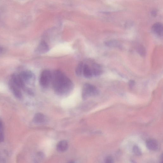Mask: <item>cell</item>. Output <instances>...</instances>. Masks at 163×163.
Here are the masks:
<instances>
[{
	"instance_id": "1",
	"label": "cell",
	"mask_w": 163,
	"mask_h": 163,
	"mask_svg": "<svg viewBox=\"0 0 163 163\" xmlns=\"http://www.w3.org/2000/svg\"><path fill=\"white\" fill-rule=\"evenodd\" d=\"M51 83L55 92L60 96H65L70 93L74 87L71 81L59 70L52 73Z\"/></svg>"
},
{
	"instance_id": "2",
	"label": "cell",
	"mask_w": 163,
	"mask_h": 163,
	"mask_svg": "<svg viewBox=\"0 0 163 163\" xmlns=\"http://www.w3.org/2000/svg\"><path fill=\"white\" fill-rule=\"evenodd\" d=\"M99 93V91L96 86L86 83L83 86L82 95L83 100H85L90 97L97 96Z\"/></svg>"
},
{
	"instance_id": "3",
	"label": "cell",
	"mask_w": 163,
	"mask_h": 163,
	"mask_svg": "<svg viewBox=\"0 0 163 163\" xmlns=\"http://www.w3.org/2000/svg\"><path fill=\"white\" fill-rule=\"evenodd\" d=\"M52 77V73L50 71L45 70L43 71L40 77V85L45 88L48 87L51 83Z\"/></svg>"
},
{
	"instance_id": "4",
	"label": "cell",
	"mask_w": 163,
	"mask_h": 163,
	"mask_svg": "<svg viewBox=\"0 0 163 163\" xmlns=\"http://www.w3.org/2000/svg\"><path fill=\"white\" fill-rule=\"evenodd\" d=\"M9 86L12 92L16 98L18 99L22 98L23 95L19 90V88L13 83L11 80L9 83Z\"/></svg>"
},
{
	"instance_id": "5",
	"label": "cell",
	"mask_w": 163,
	"mask_h": 163,
	"mask_svg": "<svg viewBox=\"0 0 163 163\" xmlns=\"http://www.w3.org/2000/svg\"><path fill=\"white\" fill-rule=\"evenodd\" d=\"M11 81L16 85L19 88H23L25 86V83L19 74H14L12 75Z\"/></svg>"
},
{
	"instance_id": "6",
	"label": "cell",
	"mask_w": 163,
	"mask_h": 163,
	"mask_svg": "<svg viewBox=\"0 0 163 163\" xmlns=\"http://www.w3.org/2000/svg\"><path fill=\"white\" fill-rule=\"evenodd\" d=\"M146 147L149 150L156 151L159 148L158 142L155 140L151 139L148 140L146 142Z\"/></svg>"
},
{
	"instance_id": "7",
	"label": "cell",
	"mask_w": 163,
	"mask_h": 163,
	"mask_svg": "<svg viewBox=\"0 0 163 163\" xmlns=\"http://www.w3.org/2000/svg\"><path fill=\"white\" fill-rule=\"evenodd\" d=\"M49 50V46L44 41H42L38 46L36 51L39 54H44Z\"/></svg>"
},
{
	"instance_id": "8",
	"label": "cell",
	"mask_w": 163,
	"mask_h": 163,
	"mask_svg": "<svg viewBox=\"0 0 163 163\" xmlns=\"http://www.w3.org/2000/svg\"><path fill=\"white\" fill-rule=\"evenodd\" d=\"M154 33L157 36L161 37L162 36L163 26L160 23H157L154 24L152 28Z\"/></svg>"
},
{
	"instance_id": "9",
	"label": "cell",
	"mask_w": 163,
	"mask_h": 163,
	"mask_svg": "<svg viewBox=\"0 0 163 163\" xmlns=\"http://www.w3.org/2000/svg\"><path fill=\"white\" fill-rule=\"evenodd\" d=\"M68 147V144L65 140L59 141L56 147L57 151L59 152H64L66 151Z\"/></svg>"
},
{
	"instance_id": "10",
	"label": "cell",
	"mask_w": 163,
	"mask_h": 163,
	"mask_svg": "<svg viewBox=\"0 0 163 163\" xmlns=\"http://www.w3.org/2000/svg\"><path fill=\"white\" fill-rule=\"evenodd\" d=\"M91 69L93 75L95 76H99L102 73V70L101 66L97 63H93Z\"/></svg>"
},
{
	"instance_id": "11",
	"label": "cell",
	"mask_w": 163,
	"mask_h": 163,
	"mask_svg": "<svg viewBox=\"0 0 163 163\" xmlns=\"http://www.w3.org/2000/svg\"><path fill=\"white\" fill-rule=\"evenodd\" d=\"M19 75L23 81L24 82H27L33 77V74L30 71H23L19 74Z\"/></svg>"
},
{
	"instance_id": "12",
	"label": "cell",
	"mask_w": 163,
	"mask_h": 163,
	"mask_svg": "<svg viewBox=\"0 0 163 163\" xmlns=\"http://www.w3.org/2000/svg\"><path fill=\"white\" fill-rule=\"evenodd\" d=\"M83 73L84 77L88 78H91L93 76L91 68L86 64H84Z\"/></svg>"
},
{
	"instance_id": "13",
	"label": "cell",
	"mask_w": 163,
	"mask_h": 163,
	"mask_svg": "<svg viewBox=\"0 0 163 163\" xmlns=\"http://www.w3.org/2000/svg\"><path fill=\"white\" fill-rule=\"evenodd\" d=\"M33 120V121L36 123H42L45 121V117L43 114L38 113L35 115Z\"/></svg>"
},
{
	"instance_id": "14",
	"label": "cell",
	"mask_w": 163,
	"mask_h": 163,
	"mask_svg": "<svg viewBox=\"0 0 163 163\" xmlns=\"http://www.w3.org/2000/svg\"><path fill=\"white\" fill-rule=\"evenodd\" d=\"M84 63L81 62L77 66L75 70L76 74L78 76H80L83 73Z\"/></svg>"
},
{
	"instance_id": "15",
	"label": "cell",
	"mask_w": 163,
	"mask_h": 163,
	"mask_svg": "<svg viewBox=\"0 0 163 163\" xmlns=\"http://www.w3.org/2000/svg\"><path fill=\"white\" fill-rule=\"evenodd\" d=\"M133 152L135 155L140 156L142 154V151L139 147L136 145H134L133 147Z\"/></svg>"
},
{
	"instance_id": "16",
	"label": "cell",
	"mask_w": 163,
	"mask_h": 163,
	"mask_svg": "<svg viewBox=\"0 0 163 163\" xmlns=\"http://www.w3.org/2000/svg\"><path fill=\"white\" fill-rule=\"evenodd\" d=\"M4 139V135L3 131V125L2 121H0V142L3 141Z\"/></svg>"
},
{
	"instance_id": "17",
	"label": "cell",
	"mask_w": 163,
	"mask_h": 163,
	"mask_svg": "<svg viewBox=\"0 0 163 163\" xmlns=\"http://www.w3.org/2000/svg\"><path fill=\"white\" fill-rule=\"evenodd\" d=\"M105 163H114V160L112 156H108L106 159Z\"/></svg>"
},
{
	"instance_id": "18",
	"label": "cell",
	"mask_w": 163,
	"mask_h": 163,
	"mask_svg": "<svg viewBox=\"0 0 163 163\" xmlns=\"http://www.w3.org/2000/svg\"><path fill=\"white\" fill-rule=\"evenodd\" d=\"M128 83L130 89H133L135 84V81L133 80H130L129 81Z\"/></svg>"
},
{
	"instance_id": "19",
	"label": "cell",
	"mask_w": 163,
	"mask_h": 163,
	"mask_svg": "<svg viewBox=\"0 0 163 163\" xmlns=\"http://www.w3.org/2000/svg\"><path fill=\"white\" fill-rule=\"evenodd\" d=\"M68 163H75L73 161H71L69 162Z\"/></svg>"
}]
</instances>
